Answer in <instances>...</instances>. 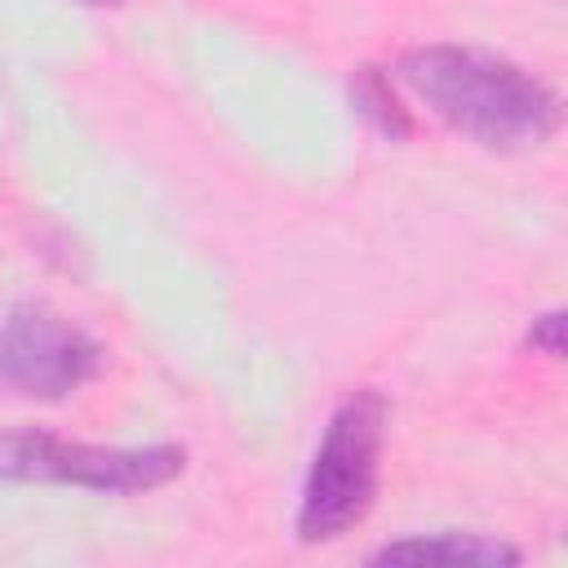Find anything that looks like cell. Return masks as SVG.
Listing matches in <instances>:
<instances>
[{
    "mask_svg": "<svg viewBox=\"0 0 568 568\" xmlns=\"http://www.w3.org/2000/svg\"><path fill=\"white\" fill-rule=\"evenodd\" d=\"M399 80L462 138L488 151H532L559 129V98L519 62L470 44H417Z\"/></svg>",
    "mask_w": 568,
    "mask_h": 568,
    "instance_id": "1",
    "label": "cell"
},
{
    "mask_svg": "<svg viewBox=\"0 0 568 568\" xmlns=\"http://www.w3.org/2000/svg\"><path fill=\"white\" fill-rule=\"evenodd\" d=\"M386 417H390V404L377 390H351L333 408L324 439L311 457L302 506L293 519L302 546L337 541L373 510L377 479H382Z\"/></svg>",
    "mask_w": 568,
    "mask_h": 568,
    "instance_id": "2",
    "label": "cell"
},
{
    "mask_svg": "<svg viewBox=\"0 0 568 568\" xmlns=\"http://www.w3.org/2000/svg\"><path fill=\"white\" fill-rule=\"evenodd\" d=\"M186 470L178 444L106 448V444H67L49 430H9L0 435V479L9 484H75L93 493H151L173 484Z\"/></svg>",
    "mask_w": 568,
    "mask_h": 568,
    "instance_id": "3",
    "label": "cell"
},
{
    "mask_svg": "<svg viewBox=\"0 0 568 568\" xmlns=\"http://www.w3.org/2000/svg\"><path fill=\"white\" fill-rule=\"evenodd\" d=\"M102 368V346L44 302H18L0 320V386L18 399H67Z\"/></svg>",
    "mask_w": 568,
    "mask_h": 568,
    "instance_id": "4",
    "label": "cell"
},
{
    "mask_svg": "<svg viewBox=\"0 0 568 568\" xmlns=\"http://www.w3.org/2000/svg\"><path fill=\"white\" fill-rule=\"evenodd\" d=\"M524 555L501 541V537H488V532H422V537H399V541H386L382 550L368 555V564H448V568H510L519 564Z\"/></svg>",
    "mask_w": 568,
    "mask_h": 568,
    "instance_id": "5",
    "label": "cell"
},
{
    "mask_svg": "<svg viewBox=\"0 0 568 568\" xmlns=\"http://www.w3.org/2000/svg\"><path fill=\"white\" fill-rule=\"evenodd\" d=\"M351 102H355V111H359L377 133H386V138H395V142L413 133L408 111L399 106V98L390 93V80H386L377 67L355 71V80H351Z\"/></svg>",
    "mask_w": 568,
    "mask_h": 568,
    "instance_id": "6",
    "label": "cell"
},
{
    "mask_svg": "<svg viewBox=\"0 0 568 568\" xmlns=\"http://www.w3.org/2000/svg\"><path fill=\"white\" fill-rule=\"evenodd\" d=\"M528 346L541 351V355H550V359H559L564 355V315L559 311L537 315L532 328H528Z\"/></svg>",
    "mask_w": 568,
    "mask_h": 568,
    "instance_id": "7",
    "label": "cell"
},
{
    "mask_svg": "<svg viewBox=\"0 0 568 568\" xmlns=\"http://www.w3.org/2000/svg\"><path fill=\"white\" fill-rule=\"evenodd\" d=\"M80 4H89V9H106V4H120V0H80Z\"/></svg>",
    "mask_w": 568,
    "mask_h": 568,
    "instance_id": "8",
    "label": "cell"
}]
</instances>
